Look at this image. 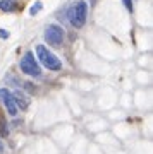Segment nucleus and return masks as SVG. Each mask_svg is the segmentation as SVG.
Segmentation results:
<instances>
[{
    "mask_svg": "<svg viewBox=\"0 0 153 154\" xmlns=\"http://www.w3.org/2000/svg\"><path fill=\"white\" fill-rule=\"evenodd\" d=\"M122 4L126 5L127 11H132V0H122Z\"/></svg>",
    "mask_w": 153,
    "mask_h": 154,
    "instance_id": "obj_9",
    "label": "nucleus"
},
{
    "mask_svg": "<svg viewBox=\"0 0 153 154\" xmlns=\"http://www.w3.org/2000/svg\"><path fill=\"white\" fill-rule=\"evenodd\" d=\"M0 99L4 101V105H5V108H7V113H9L11 116H16L17 115V106H16V103H14L12 93L7 88L0 89Z\"/></svg>",
    "mask_w": 153,
    "mask_h": 154,
    "instance_id": "obj_5",
    "label": "nucleus"
},
{
    "mask_svg": "<svg viewBox=\"0 0 153 154\" xmlns=\"http://www.w3.org/2000/svg\"><path fill=\"white\" fill-rule=\"evenodd\" d=\"M0 38L7 39V38H9V31H5V29H0Z\"/></svg>",
    "mask_w": 153,
    "mask_h": 154,
    "instance_id": "obj_10",
    "label": "nucleus"
},
{
    "mask_svg": "<svg viewBox=\"0 0 153 154\" xmlns=\"http://www.w3.org/2000/svg\"><path fill=\"white\" fill-rule=\"evenodd\" d=\"M19 67H21V72L28 74V75H33V77H40L41 75V69H40L38 62L34 60V55L31 51H26L24 57L19 62Z\"/></svg>",
    "mask_w": 153,
    "mask_h": 154,
    "instance_id": "obj_3",
    "label": "nucleus"
},
{
    "mask_svg": "<svg viewBox=\"0 0 153 154\" xmlns=\"http://www.w3.org/2000/svg\"><path fill=\"white\" fill-rule=\"evenodd\" d=\"M12 98H14V103H16L17 108H21V110H28V106H29V99L26 98V94L22 93V91H14L12 93Z\"/></svg>",
    "mask_w": 153,
    "mask_h": 154,
    "instance_id": "obj_6",
    "label": "nucleus"
},
{
    "mask_svg": "<svg viewBox=\"0 0 153 154\" xmlns=\"http://www.w3.org/2000/svg\"><path fill=\"white\" fill-rule=\"evenodd\" d=\"M45 41L50 46H60L64 41V29L59 24H48V28L45 29Z\"/></svg>",
    "mask_w": 153,
    "mask_h": 154,
    "instance_id": "obj_4",
    "label": "nucleus"
},
{
    "mask_svg": "<svg viewBox=\"0 0 153 154\" xmlns=\"http://www.w3.org/2000/svg\"><path fill=\"white\" fill-rule=\"evenodd\" d=\"M36 57H38L40 63L43 67H47L48 70H60V69H62V62H60L45 45H38V46H36Z\"/></svg>",
    "mask_w": 153,
    "mask_h": 154,
    "instance_id": "obj_2",
    "label": "nucleus"
},
{
    "mask_svg": "<svg viewBox=\"0 0 153 154\" xmlns=\"http://www.w3.org/2000/svg\"><path fill=\"white\" fill-rule=\"evenodd\" d=\"M41 9H43V4H41V2H36V4H34V5L29 9V14H31V16H36V14L41 11Z\"/></svg>",
    "mask_w": 153,
    "mask_h": 154,
    "instance_id": "obj_8",
    "label": "nucleus"
},
{
    "mask_svg": "<svg viewBox=\"0 0 153 154\" xmlns=\"http://www.w3.org/2000/svg\"><path fill=\"white\" fill-rule=\"evenodd\" d=\"M67 17H69V22H71L74 28H83L84 22H86V17H88V4L83 2V0L76 2V4L69 9Z\"/></svg>",
    "mask_w": 153,
    "mask_h": 154,
    "instance_id": "obj_1",
    "label": "nucleus"
},
{
    "mask_svg": "<svg viewBox=\"0 0 153 154\" xmlns=\"http://www.w3.org/2000/svg\"><path fill=\"white\" fill-rule=\"evenodd\" d=\"M16 9V0H0V11L11 12Z\"/></svg>",
    "mask_w": 153,
    "mask_h": 154,
    "instance_id": "obj_7",
    "label": "nucleus"
},
{
    "mask_svg": "<svg viewBox=\"0 0 153 154\" xmlns=\"http://www.w3.org/2000/svg\"><path fill=\"white\" fill-rule=\"evenodd\" d=\"M2 151H4V146H2V144H0V152H2Z\"/></svg>",
    "mask_w": 153,
    "mask_h": 154,
    "instance_id": "obj_11",
    "label": "nucleus"
}]
</instances>
